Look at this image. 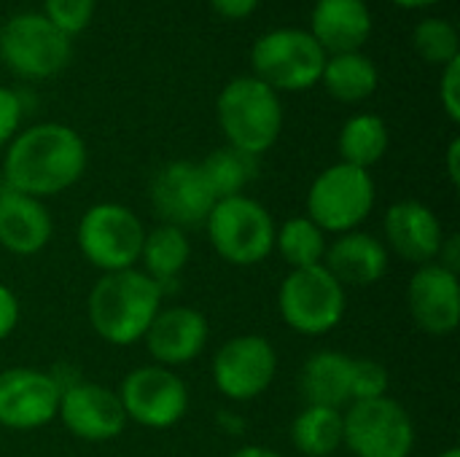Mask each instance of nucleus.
I'll use <instances>...</instances> for the list:
<instances>
[{"label":"nucleus","instance_id":"nucleus-9","mask_svg":"<svg viewBox=\"0 0 460 457\" xmlns=\"http://www.w3.org/2000/svg\"><path fill=\"white\" fill-rule=\"evenodd\" d=\"M146 229L140 218L116 202L92 205L78 224V248L102 275L135 269L140 261Z\"/></svg>","mask_w":460,"mask_h":457},{"label":"nucleus","instance_id":"nucleus-14","mask_svg":"<svg viewBox=\"0 0 460 457\" xmlns=\"http://www.w3.org/2000/svg\"><path fill=\"white\" fill-rule=\"evenodd\" d=\"M57 417L75 439L84 442H111L121 436L127 426L119 393L86 380L62 385Z\"/></svg>","mask_w":460,"mask_h":457},{"label":"nucleus","instance_id":"nucleus-33","mask_svg":"<svg viewBox=\"0 0 460 457\" xmlns=\"http://www.w3.org/2000/svg\"><path fill=\"white\" fill-rule=\"evenodd\" d=\"M439 102L447 113V119L453 124L460 121V57L447 62L442 67V78H439Z\"/></svg>","mask_w":460,"mask_h":457},{"label":"nucleus","instance_id":"nucleus-30","mask_svg":"<svg viewBox=\"0 0 460 457\" xmlns=\"http://www.w3.org/2000/svg\"><path fill=\"white\" fill-rule=\"evenodd\" d=\"M94 0H43V16L67 38L84 32L94 19Z\"/></svg>","mask_w":460,"mask_h":457},{"label":"nucleus","instance_id":"nucleus-20","mask_svg":"<svg viewBox=\"0 0 460 457\" xmlns=\"http://www.w3.org/2000/svg\"><path fill=\"white\" fill-rule=\"evenodd\" d=\"M323 267L342 288H367L388 272V248L367 232H345L326 248Z\"/></svg>","mask_w":460,"mask_h":457},{"label":"nucleus","instance_id":"nucleus-15","mask_svg":"<svg viewBox=\"0 0 460 457\" xmlns=\"http://www.w3.org/2000/svg\"><path fill=\"white\" fill-rule=\"evenodd\" d=\"M59 382L54 374L30 366L0 372V426L11 431L43 428L57 417Z\"/></svg>","mask_w":460,"mask_h":457},{"label":"nucleus","instance_id":"nucleus-26","mask_svg":"<svg viewBox=\"0 0 460 457\" xmlns=\"http://www.w3.org/2000/svg\"><path fill=\"white\" fill-rule=\"evenodd\" d=\"M388 151V127L375 113H356L340 132V156L345 164L369 170Z\"/></svg>","mask_w":460,"mask_h":457},{"label":"nucleus","instance_id":"nucleus-7","mask_svg":"<svg viewBox=\"0 0 460 457\" xmlns=\"http://www.w3.org/2000/svg\"><path fill=\"white\" fill-rule=\"evenodd\" d=\"M375 210V180L369 170L353 164L326 167L310 186L307 218L332 234L356 232Z\"/></svg>","mask_w":460,"mask_h":457},{"label":"nucleus","instance_id":"nucleus-19","mask_svg":"<svg viewBox=\"0 0 460 457\" xmlns=\"http://www.w3.org/2000/svg\"><path fill=\"white\" fill-rule=\"evenodd\" d=\"M372 11L367 0H318L310 13V35L332 54L361 51L372 35Z\"/></svg>","mask_w":460,"mask_h":457},{"label":"nucleus","instance_id":"nucleus-17","mask_svg":"<svg viewBox=\"0 0 460 457\" xmlns=\"http://www.w3.org/2000/svg\"><path fill=\"white\" fill-rule=\"evenodd\" d=\"M208 318L194 307H164L146 331V347L159 366H183L208 345Z\"/></svg>","mask_w":460,"mask_h":457},{"label":"nucleus","instance_id":"nucleus-31","mask_svg":"<svg viewBox=\"0 0 460 457\" xmlns=\"http://www.w3.org/2000/svg\"><path fill=\"white\" fill-rule=\"evenodd\" d=\"M388 369L372 358L353 361V401H372L388 396Z\"/></svg>","mask_w":460,"mask_h":457},{"label":"nucleus","instance_id":"nucleus-34","mask_svg":"<svg viewBox=\"0 0 460 457\" xmlns=\"http://www.w3.org/2000/svg\"><path fill=\"white\" fill-rule=\"evenodd\" d=\"M19 323V299L11 288L0 286V339L11 337Z\"/></svg>","mask_w":460,"mask_h":457},{"label":"nucleus","instance_id":"nucleus-22","mask_svg":"<svg viewBox=\"0 0 460 457\" xmlns=\"http://www.w3.org/2000/svg\"><path fill=\"white\" fill-rule=\"evenodd\" d=\"M353 361L337 350H321L310 356L299 374V391L307 407L340 409L353 401Z\"/></svg>","mask_w":460,"mask_h":457},{"label":"nucleus","instance_id":"nucleus-40","mask_svg":"<svg viewBox=\"0 0 460 457\" xmlns=\"http://www.w3.org/2000/svg\"><path fill=\"white\" fill-rule=\"evenodd\" d=\"M439 457H460V450L458 447H450V450H445Z\"/></svg>","mask_w":460,"mask_h":457},{"label":"nucleus","instance_id":"nucleus-5","mask_svg":"<svg viewBox=\"0 0 460 457\" xmlns=\"http://www.w3.org/2000/svg\"><path fill=\"white\" fill-rule=\"evenodd\" d=\"M326 51L302 27H278L256 38L251 67L275 92H305L321 83Z\"/></svg>","mask_w":460,"mask_h":457},{"label":"nucleus","instance_id":"nucleus-27","mask_svg":"<svg viewBox=\"0 0 460 457\" xmlns=\"http://www.w3.org/2000/svg\"><path fill=\"white\" fill-rule=\"evenodd\" d=\"M199 170H202L213 197L226 199V197L243 194V189L256 178L259 164H256V156L226 145V148H216L205 162H199Z\"/></svg>","mask_w":460,"mask_h":457},{"label":"nucleus","instance_id":"nucleus-38","mask_svg":"<svg viewBox=\"0 0 460 457\" xmlns=\"http://www.w3.org/2000/svg\"><path fill=\"white\" fill-rule=\"evenodd\" d=\"M232 457H283V455H278L275 450H267V447H243V450H237L234 455Z\"/></svg>","mask_w":460,"mask_h":457},{"label":"nucleus","instance_id":"nucleus-16","mask_svg":"<svg viewBox=\"0 0 460 457\" xmlns=\"http://www.w3.org/2000/svg\"><path fill=\"white\" fill-rule=\"evenodd\" d=\"M407 304L420 331L431 337H447L460 323L458 275L439 264H423L410 280Z\"/></svg>","mask_w":460,"mask_h":457},{"label":"nucleus","instance_id":"nucleus-1","mask_svg":"<svg viewBox=\"0 0 460 457\" xmlns=\"http://www.w3.org/2000/svg\"><path fill=\"white\" fill-rule=\"evenodd\" d=\"M86 170L84 137L59 121L32 124L8 143L3 180L11 191L46 199L81 180Z\"/></svg>","mask_w":460,"mask_h":457},{"label":"nucleus","instance_id":"nucleus-29","mask_svg":"<svg viewBox=\"0 0 460 457\" xmlns=\"http://www.w3.org/2000/svg\"><path fill=\"white\" fill-rule=\"evenodd\" d=\"M412 46L426 62L439 65V67H445L447 62L460 57L458 30L453 22H447L442 16L420 19L412 30Z\"/></svg>","mask_w":460,"mask_h":457},{"label":"nucleus","instance_id":"nucleus-6","mask_svg":"<svg viewBox=\"0 0 460 457\" xmlns=\"http://www.w3.org/2000/svg\"><path fill=\"white\" fill-rule=\"evenodd\" d=\"M345 288L323 264L291 269L278 291L280 318L288 329L305 337H323L334 331L345 318Z\"/></svg>","mask_w":460,"mask_h":457},{"label":"nucleus","instance_id":"nucleus-13","mask_svg":"<svg viewBox=\"0 0 460 457\" xmlns=\"http://www.w3.org/2000/svg\"><path fill=\"white\" fill-rule=\"evenodd\" d=\"M151 207L162 224L175 229L205 226L213 205L218 202L194 162H170L151 178Z\"/></svg>","mask_w":460,"mask_h":457},{"label":"nucleus","instance_id":"nucleus-3","mask_svg":"<svg viewBox=\"0 0 460 457\" xmlns=\"http://www.w3.org/2000/svg\"><path fill=\"white\" fill-rule=\"evenodd\" d=\"M216 113L229 145L256 159L278 143L283 129L280 94L256 75L232 78L218 94Z\"/></svg>","mask_w":460,"mask_h":457},{"label":"nucleus","instance_id":"nucleus-8","mask_svg":"<svg viewBox=\"0 0 460 457\" xmlns=\"http://www.w3.org/2000/svg\"><path fill=\"white\" fill-rule=\"evenodd\" d=\"M73 38L43 13L22 11L0 24V62L22 78H51L70 62Z\"/></svg>","mask_w":460,"mask_h":457},{"label":"nucleus","instance_id":"nucleus-32","mask_svg":"<svg viewBox=\"0 0 460 457\" xmlns=\"http://www.w3.org/2000/svg\"><path fill=\"white\" fill-rule=\"evenodd\" d=\"M22 113H24V105H22L19 92L0 86V148H5L16 137Z\"/></svg>","mask_w":460,"mask_h":457},{"label":"nucleus","instance_id":"nucleus-11","mask_svg":"<svg viewBox=\"0 0 460 457\" xmlns=\"http://www.w3.org/2000/svg\"><path fill=\"white\" fill-rule=\"evenodd\" d=\"M127 420L143 428H172L189 409L186 382L167 366L151 364L129 372L119 388Z\"/></svg>","mask_w":460,"mask_h":457},{"label":"nucleus","instance_id":"nucleus-4","mask_svg":"<svg viewBox=\"0 0 460 457\" xmlns=\"http://www.w3.org/2000/svg\"><path fill=\"white\" fill-rule=\"evenodd\" d=\"M210 245L232 267H256L275 250V221L270 210L245 197L218 199L205 221Z\"/></svg>","mask_w":460,"mask_h":457},{"label":"nucleus","instance_id":"nucleus-18","mask_svg":"<svg viewBox=\"0 0 460 457\" xmlns=\"http://www.w3.org/2000/svg\"><path fill=\"white\" fill-rule=\"evenodd\" d=\"M385 240L399 259L423 267L434 264V259L439 256L445 232L429 205L418 199H404L391 205L385 213Z\"/></svg>","mask_w":460,"mask_h":457},{"label":"nucleus","instance_id":"nucleus-10","mask_svg":"<svg viewBox=\"0 0 460 457\" xmlns=\"http://www.w3.org/2000/svg\"><path fill=\"white\" fill-rule=\"evenodd\" d=\"M342 444L356 457H410L415 450L412 417L388 396L350 404L342 412Z\"/></svg>","mask_w":460,"mask_h":457},{"label":"nucleus","instance_id":"nucleus-23","mask_svg":"<svg viewBox=\"0 0 460 457\" xmlns=\"http://www.w3.org/2000/svg\"><path fill=\"white\" fill-rule=\"evenodd\" d=\"M321 83L334 100L353 105V102H364L375 94V89L380 83V73H377V65L364 51L332 54V57H326Z\"/></svg>","mask_w":460,"mask_h":457},{"label":"nucleus","instance_id":"nucleus-24","mask_svg":"<svg viewBox=\"0 0 460 457\" xmlns=\"http://www.w3.org/2000/svg\"><path fill=\"white\" fill-rule=\"evenodd\" d=\"M189 256H191V245L183 229L162 224L154 232H146L143 250H140V261L146 267L143 272L159 286L162 294H164V286L175 283L178 275L186 269Z\"/></svg>","mask_w":460,"mask_h":457},{"label":"nucleus","instance_id":"nucleus-25","mask_svg":"<svg viewBox=\"0 0 460 457\" xmlns=\"http://www.w3.org/2000/svg\"><path fill=\"white\" fill-rule=\"evenodd\" d=\"M342 412L329 407H305L294 426L291 442L305 457H329L342 447Z\"/></svg>","mask_w":460,"mask_h":457},{"label":"nucleus","instance_id":"nucleus-12","mask_svg":"<svg viewBox=\"0 0 460 457\" xmlns=\"http://www.w3.org/2000/svg\"><path fill=\"white\" fill-rule=\"evenodd\" d=\"M278 374V353L267 337L243 334L218 347L213 358V382L232 401L259 399Z\"/></svg>","mask_w":460,"mask_h":457},{"label":"nucleus","instance_id":"nucleus-35","mask_svg":"<svg viewBox=\"0 0 460 457\" xmlns=\"http://www.w3.org/2000/svg\"><path fill=\"white\" fill-rule=\"evenodd\" d=\"M261 0H210L213 11L224 19H248Z\"/></svg>","mask_w":460,"mask_h":457},{"label":"nucleus","instance_id":"nucleus-28","mask_svg":"<svg viewBox=\"0 0 460 457\" xmlns=\"http://www.w3.org/2000/svg\"><path fill=\"white\" fill-rule=\"evenodd\" d=\"M275 248L291 269H305V267L323 264L329 242H326V232H321L307 215H296L288 218L275 232Z\"/></svg>","mask_w":460,"mask_h":457},{"label":"nucleus","instance_id":"nucleus-36","mask_svg":"<svg viewBox=\"0 0 460 457\" xmlns=\"http://www.w3.org/2000/svg\"><path fill=\"white\" fill-rule=\"evenodd\" d=\"M439 267H445V269H450L453 275H458L460 269V237L458 234H453V237H447L445 242H442V248H439Z\"/></svg>","mask_w":460,"mask_h":457},{"label":"nucleus","instance_id":"nucleus-21","mask_svg":"<svg viewBox=\"0 0 460 457\" xmlns=\"http://www.w3.org/2000/svg\"><path fill=\"white\" fill-rule=\"evenodd\" d=\"M54 234L51 213L43 199L5 189L0 197V245L13 256L40 253Z\"/></svg>","mask_w":460,"mask_h":457},{"label":"nucleus","instance_id":"nucleus-41","mask_svg":"<svg viewBox=\"0 0 460 457\" xmlns=\"http://www.w3.org/2000/svg\"><path fill=\"white\" fill-rule=\"evenodd\" d=\"M8 186H5V180H3V172H0V197H3V191H5Z\"/></svg>","mask_w":460,"mask_h":457},{"label":"nucleus","instance_id":"nucleus-39","mask_svg":"<svg viewBox=\"0 0 460 457\" xmlns=\"http://www.w3.org/2000/svg\"><path fill=\"white\" fill-rule=\"evenodd\" d=\"M402 8H429V5H437L439 0H391Z\"/></svg>","mask_w":460,"mask_h":457},{"label":"nucleus","instance_id":"nucleus-2","mask_svg":"<svg viewBox=\"0 0 460 457\" xmlns=\"http://www.w3.org/2000/svg\"><path fill=\"white\" fill-rule=\"evenodd\" d=\"M162 310V291L143 269L102 275L86 302L94 334L116 347L140 342Z\"/></svg>","mask_w":460,"mask_h":457},{"label":"nucleus","instance_id":"nucleus-37","mask_svg":"<svg viewBox=\"0 0 460 457\" xmlns=\"http://www.w3.org/2000/svg\"><path fill=\"white\" fill-rule=\"evenodd\" d=\"M447 175L453 180V186H460V140L453 137L450 148H447Z\"/></svg>","mask_w":460,"mask_h":457}]
</instances>
